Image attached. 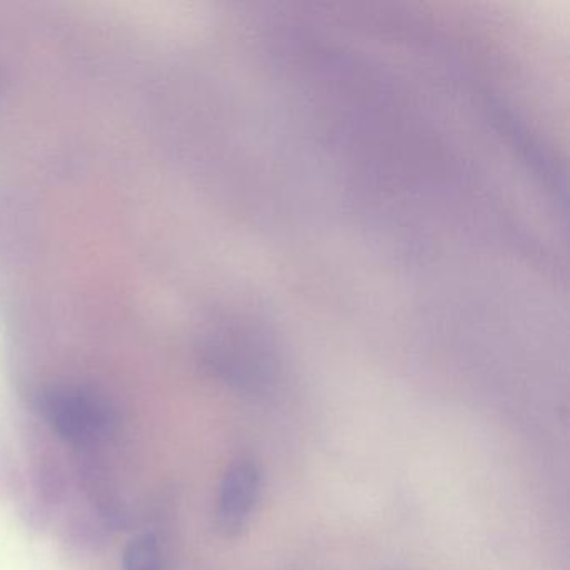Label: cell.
Instances as JSON below:
<instances>
[{"label":"cell","mask_w":570,"mask_h":570,"mask_svg":"<svg viewBox=\"0 0 570 570\" xmlns=\"http://www.w3.org/2000/svg\"><path fill=\"white\" fill-rule=\"evenodd\" d=\"M259 473L252 462H239L226 473L219 489L216 527L226 537L238 535L258 499Z\"/></svg>","instance_id":"2"},{"label":"cell","mask_w":570,"mask_h":570,"mask_svg":"<svg viewBox=\"0 0 570 570\" xmlns=\"http://www.w3.org/2000/svg\"><path fill=\"white\" fill-rule=\"evenodd\" d=\"M126 570H159V547L153 535H142L129 543L125 553Z\"/></svg>","instance_id":"3"},{"label":"cell","mask_w":570,"mask_h":570,"mask_svg":"<svg viewBox=\"0 0 570 570\" xmlns=\"http://www.w3.org/2000/svg\"><path fill=\"white\" fill-rule=\"evenodd\" d=\"M38 410L59 436L92 445L116 430L118 413L101 396L81 389H52L38 399Z\"/></svg>","instance_id":"1"}]
</instances>
